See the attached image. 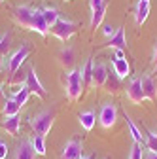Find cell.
<instances>
[{
    "label": "cell",
    "instance_id": "obj_20",
    "mask_svg": "<svg viewBox=\"0 0 157 159\" xmlns=\"http://www.w3.org/2000/svg\"><path fill=\"white\" fill-rule=\"evenodd\" d=\"M2 127H4L11 136H17V134H19V129H21V117H19V116H15V117H6L4 123H2Z\"/></svg>",
    "mask_w": 157,
    "mask_h": 159
},
{
    "label": "cell",
    "instance_id": "obj_16",
    "mask_svg": "<svg viewBox=\"0 0 157 159\" xmlns=\"http://www.w3.org/2000/svg\"><path fill=\"white\" fill-rule=\"evenodd\" d=\"M148 13H150V2L138 0V2H136V8H134V21H136V25H144L146 19H148Z\"/></svg>",
    "mask_w": 157,
    "mask_h": 159
},
{
    "label": "cell",
    "instance_id": "obj_4",
    "mask_svg": "<svg viewBox=\"0 0 157 159\" xmlns=\"http://www.w3.org/2000/svg\"><path fill=\"white\" fill-rule=\"evenodd\" d=\"M76 30H78V25H76L74 21L65 19V17H61V19H59V21L49 29V32H51L55 38H59L61 42H68V40L76 34Z\"/></svg>",
    "mask_w": 157,
    "mask_h": 159
},
{
    "label": "cell",
    "instance_id": "obj_8",
    "mask_svg": "<svg viewBox=\"0 0 157 159\" xmlns=\"http://www.w3.org/2000/svg\"><path fill=\"white\" fill-rule=\"evenodd\" d=\"M83 144L80 138H70L61 152V159H83Z\"/></svg>",
    "mask_w": 157,
    "mask_h": 159
},
{
    "label": "cell",
    "instance_id": "obj_34",
    "mask_svg": "<svg viewBox=\"0 0 157 159\" xmlns=\"http://www.w3.org/2000/svg\"><path fill=\"white\" fill-rule=\"evenodd\" d=\"M151 61H153V65H157V42H155V46H153V55H151Z\"/></svg>",
    "mask_w": 157,
    "mask_h": 159
},
{
    "label": "cell",
    "instance_id": "obj_31",
    "mask_svg": "<svg viewBox=\"0 0 157 159\" xmlns=\"http://www.w3.org/2000/svg\"><path fill=\"white\" fill-rule=\"evenodd\" d=\"M102 32H104V36H108V38H112V36L115 34V29H114L112 25H104V27H102Z\"/></svg>",
    "mask_w": 157,
    "mask_h": 159
},
{
    "label": "cell",
    "instance_id": "obj_26",
    "mask_svg": "<svg viewBox=\"0 0 157 159\" xmlns=\"http://www.w3.org/2000/svg\"><path fill=\"white\" fill-rule=\"evenodd\" d=\"M93 57H89L85 65L82 66V76H83V85H91V76H93Z\"/></svg>",
    "mask_w": 157,
    "mask_h": 159
},
{
    "label": "cell",
    "instance_id": "obj_29",
    "mask_svg": "<svg viewBox=\"0 0 157 159\" xmlns=\"http://www.w3.org/2000/svg\"><path fill=\"white\" fill-rule=\"evenodd\" d=\"M142 148L144 146H140V144H132V148H131V155H129V159H142Z\"/></svg>",
    "mask_w": 157,
    "mask_h": 159
},
{
    "label": "cell",
    "instance_id": "obj_33",
    "mask_svg": "<svg viewBox=\"0 0 157 159\" xmlns=\"http://www.w3.org/2000/svg\"><path fill=\"white\" fill-rule=\"evenodd\" d=\"M142 159H157V152H151V150H146L144 157Z\"/></svg>",
    "mask_w": 157,
    "mask_h": 159
},
{
    "label": "cell",
    "instance_id": "obj_3",
    "mask_svg": "<svg viewBox=\"0 0 157 159\" xmlns=\"http://www.w3.org/2000/svg\"><path fill=\"white\" fill-rule=\"evenodd\" d=\"M29 55H30V44H23L19 49H15V51L6 59V63H4V68L8 70V74L13 76L19 68H21V65L29 59Z\"/></svg>",
    "mask_w": 157,
    "mask_h": 159
},
{
    "label": "cell",
    "instance_id": "obj_27",
    "mask_svg": "<svg viewBox=\"0 0 157 159\" xmlns=\"http://www.w3.org/2000/svg\"><path fill=\"white\" fill-rule=\"evenodd\" d=\"M29 97H30V91H29V89H27L25 85H23L21 89H19V91H15V93L11 95V98H13V101H15V102H17L19 106H23V104H25V102L29 101Z\"/></svg>",
    "mask_w": 157,
    "mask_h": 159
},
{
    "label": "cell",
    "instance_id": "obj_2",
    "mask_svg": "<svg viewBox=\"0 0 157 159\" xmlns=\"http://www.w3.org/2000/svg\"><path fill=\"white\" fill-rule=\"evenodd\" d=\"M53 121H55V112L53 110H42V112H38L36 116H32L29 123H30V127L34 129L36 134L46 136L51 131Z\"/></svg>",
    "mask_w": 157,
    "mask_h": 159
},
{
    "label": "cell",
    "instance_id": "obj_41",
    "mask_svg": "<svg viewBox=\"0 0 157 159\" xmlns=\"http://www.w3.org/2000/svg\"><path fill=\"white\" fill-rule=\"evenodd\" d=\"M155 74H157V70H155Z\"/></svg>",
    "mask_w": 157,
    "mask_h": 159
},
{
    "label": "cell",
    "instance_id": "obj_9",
    "mask_svg": "<svg viewBox=\"0 0 157 159\" xmlns=\"http://www.w3.org/2000/svg\"><path fill=\"white\" fill-rule=\"evenodd\" d=\"M127 98L132 104H142V101H146L144 91H142V84H140V78H132L131 84L127 87Z\"/></svg>",
    "mask_w": 157,
    "mask_h": 159
},
{
    "label": "cell",
    "instance_id": "obj_39",
    "mask_svg": "<svg viewBox=\"0 0 157 159\" xmlns=\"http://www.w3.org/2000/svg\"><path fill=\"white\" fill-rule=\"evenodd\" d=\"M0 2H4V0H0Z\"/></svg>",
    "mask_w": 157,
    "mask_h": 159
},
{
    "label": "cell",
    "instance_id": "obj_36",
    "mask_svg": "<svg viewBox=\"0 0 157 159\" xmlns=\"http://www.w3.org/2000/svg\"><path fill=\"white\" fill-rule=\"evenodd\" d=\"M4 102H6V97H4V93H2V89H0V104L4 106Z\"/></svg>",
    "mask_w": 157,
    "mask_h": 159
},
{
    "label": "cell",
    "instance_id": "obj_38",
    "mask_svg": "<svg viewBox=\"0 0 157 159\" xmlns=\"http://www.w3.org/2000/svg\"><path fill=\"white\" fill-rule=\"evenodd\" d=\"M85 159H91V157H85Z\"/></svg>",
    "mask_w": 157,
    "mask_h": 159
},
{
    "label": "cell",
    "instance_id": "obj_18",
    "mask_svg": "<svg viewBox=\"0 0 157 159\" xmlns=\"http://www.w3.org/2000/svg\"><path fill=\"white\" fill-rule=\"evenodd\" d=\"M40 11H42V15H44V19H46V23L49 25V29L61 19V11H59L55 6H44V8H40Z\"/></svg>",
    "mask_w": 157,
    "mask_h": 159
},
{
    "label": "cell",
    "instance_id": "obj_37",
    "mask_svg": "<svg viewBox=\"0 0 157 159\" xmlns=\"http://www.w3.org/2000/svg\"><path fill=\"white\" fill-rule=\"evenodd\" d=\"M0 66H2V57H0Z\"/></svg>",
    "mask_w": 157,
    "mask_h": 159
},
{
    "label": "cell",
    "instance_id": "obj_13",
    "mask_svg": "<svg viewBox=\"0 0 157 159\" xmlns=\"http://www.w3.org/2000/svg\"><path fill=\"white\" fill-rule=\"evenodd\" d=\"M106 48H112V49H125L127 46V38H125V29L123 27H117L115 29V34L112 38H108V42L104 44Z\"/></svg>",
    "mask_w": 157,
    "mask_h": 159
},
{
    "label": "cell",
    "instance_id": "obj_1",
    "mask_svg": "<svg viewBox=\"0 0 157 159\" xmlns=\"http://www.w3.org/2000/svg\"><path fill=\"white\" fill-rule=\"evenodd\" d=\"M63 84H65V91H66V97L70 101H78L82 97V91H83V76H82V66L80 68H72L70 72H66L63 76Z\"/></svg>",
    "mask_w": 157,
    "mask_h": 159
},
{
    "label": "cell",
    "instance_id": "obj_14",
    "mask_svg": "<svg viewBox=\"0 0 157 159\" xmlns=\"http://www.w3.org/2000/svg\"><path fill=\"white\" fill-rule=\"evenodd\" d=\"M13 159H36V153H34L32 144H30V138H23V140L19 142Z\"/></svg>",
    "mask_w": 157,
    "mask_h": 159
},
{
    "label": "cell",
    "instance_id": "obj_32",
    "mask_svg": "<svg viewBox=\"0 0 157 159\" xmlns=\"http://www.w3.org/2000/svg\"><path fill=\"white\" fill-rule=\"evenodd\" d=\"M6 155H8V144L0 140V159H4Z\"/></svg>",
    "mask_w": 157,
    "mask_h": 159
},
{
    "label": "cell",
    "instance_id": "obj_5",
    "mask_svg": "<svg viewBox=\"0 0 157 159\" xmlns=\"http://www.w3.org/2000/svg\"><path fill=\"white\" fill-rule=\"evenodd\" d=\"M34 13H36V8H34V6H30V4H21V6H17L15 11H13V21H15L19 27L30 30V23H32Z\"/></svg>",
    "mask_w": 157,
    "mask_h": 159
},
{
    "label": "cell",
    "instance_id": "obj_21",
    "mask_svg": "<svg viewBox=\"0 0 157 159\" xmlns=\"http://www.w3.org/2000/svg\"><path fill=\"white\" fill-rule=\"evenodd\" d=\"M19 112H21V106H19L11 97H8L6 102H4V106H2L4 117H15V116H19Z\"/></svg>",
    "mask_w": 157,
    "mask_h": 159
},
{
    "label": "cell",
    "instance_id": "obj_28",
    "mask_svg": "<svg viewBox=\"0 0 157 159\" xmlns=\"http://www.w3.org/2000/svg\"><path fill=\"white\" fill-rule=\"evenodd\" d=\"M146 148L151 152H157V133L155 131H146Z\"/></svg>",
    "mask_w": 157,
    "mask_h": 159
},
{
    "label": "cell",
    "instance_id": "obj_12",
    "mask_svg": "<svg viewBox=\"0 0 157 159\" xmlns=\"http://www.w3.org/2000/svg\"><path fill=\"white\" fill-rule=\"evenodd\" d=\"M140 84H142V91L144 97L150 98V101H157V85H155V80L151 74H144L140 78Z\"/></svg>",
    "mask_w": 157,
    "mask_h": 159
},
{
    "label": "cell",
    "instance_id": "obj_6",
    "mask_svg": "<svg viewBox=\"0 0 157 159\" xmlns=\"http://www.w3.org/2000/svg\"><path fill=\"white\" fill-rule=\"evenodd\" d=\"M25 87L30 91V95H36V97H40V98H46V97H47V93H46L42 82H40V80H38V76H36V68H34V66L29 68V74H27V78H25Z\"/></svg>",
    "mask_w": 157,
    "mask_h": 159
},
{
    "label": "cell",
    "instance_id": "obj_35",
    "mask_svg": "<svg viewBox=\"0 0 157 159\" xmlns=\"http://www.w3.org/2000/svg\"><path fill=\"white\" fill-rule=\"evenodd\" d=\"M115 59H125V53H123V49H115Z\"/></svg>",
    "mask_w": 157,
    "mask_h": 159
},
{
    "label": "cell",
    "instance_id": "obj_7",
    "mask_svg": "<svg viewBox=\"0 0 157 159\" xmlns=\"http://www.w3.org/2000/svg\"><path fill=\"white\" fill-rule=\"evenodd\" d=\"M115 119H117V108L112 102H104L99 114V123L102 129H112L115 125Z\"/></svg>",
    "mask_w": 157,
    "mask_h": 159
},
{
    "label": "cell",
    "instance_id": "obj_30",
    "mask_svg": "<svg viewBox=\"0 0 157 159\" xmlns=\"http://www.w3.org/2000/svg\"><path fill=\"white\" fill-rule=\"evenodd\" d=\"M106 4V0H89V8H91V11H96L99 8H102Z\"/></svg>",
    "mask_w": 157,
    "mask_h": 159
},
{
    "label": "cell",
    "instance_id": "obj_11",
    "mask_svg": "<svg viewBox=\"0 0 157 159\" xmlns=\"http://www.w3.org/2000/svg\"><path fill=\"white\" fill-rule=\"evenodd\" d=\"M30 30L32 32H38L40 36H47L49 34V25L46 23V19H44L40 8H36V13L32 17V23H30Z\"/></svg>",
    "mask_w": 157,
    "mask_h": 159
},
{
    "label": "cell",
    "instance_id": "obj_40",
    "mask_svg": "<svg viewBox=\"0 0 157 159\" xmlns=\"http://www.w3.org/2000/svg\"><path fill=\"white\" fill-rule=\"evenodd\" d=\"M146 2H150V0H146Z\"/></svg>",
    "mask_w": 157,
    "mask_h": 159
},
{
    "label": "cell",
    "instance_id": "obj_22",
    "mask_svg": "<svg viewBox=\"0 0 157 159\" xmlns=\"http://www.w3.org/2000/svg\"><path fill=\"white\" fill-rule=\"evenodd\" d=\"M125 121H127V127H129V131H131V134H132V140H134L136 144H140V146H146V138L142 136V133L138 131V127L132 123V119L127 116V112H125Z\"/></svg>",
    "mask_w": 157,
    "mask_h": 159
},
{
    "label": "cell",
    "instance_id": "obj_23",
    "mask_svg": "<svg viewBox=\"0 0 157 159\" xmlns=\"http://www.w3.org/2000/svg\"><path fill=\"white\" fill-rule=\"evenodd\" d=\"M30 144H32V150H34L36 155H46V136L34 134L30 138Z\"/></svg>",
    "mask_w": 157,
    "mask_h": 159
},
{
    "label": "cell",
    "instance_id": "obj_15",
    "mask_svg": "<svg viewBox=\"0 0 157 159\" xmlns=\"http://www.w3.org/2000/svg\"><path fill=\"white\" fill-rule=\"evenodd\" d=\"M57 59H59V65H61V66L70 68V66L74 65V59H76V55H74V48H72V46H63L61 49H59Z\"/></svg>",
    "mask_w": 157,
    "mask_h": 159
},
{
    "label": "cell",
    "instance_id": "obj_25",
    "mask_svg": "<svg viewBox=\"0 0 157 159\" xmlns=\"http://www.w3.org/2000/svg\"><path fill=\"white\" fill-rule=\"evenodd\" d=\"M119 85H121V78H117V74L115 72H108V78H106V84H104V87L108 89V91H119Z\"/></svg>",
    "mask_w": 157,
    "mask_h": 159
},
{
    "label": "cell",
    "instance_id": "obj_24",
    "mask_svg": "<svg viewBox=\"0 0 157 159\" xmlns=\"http://www.w3.org/2000/svg\"><path fill=\"white\" fill-rule=\"evenodd\" d=\"M106 10H108V2H106L102 8H99L96 11H91V29H99V27H101L102 19H104V15H106Z\"/></svg>",
    "mask_w": 157,
    "mask_h": 159
},
{
    "label": "cell",
    "instance_id": "obj_10",
    "mask_svg": "<svg viewBox=\"0 0 157 159\" xmlns=\"http://www.w3.org/2000/svg\"><path fill=\"white\" fill-rule=\"evenodd\" d=\"M106 78H108V68L104 63H95L93 65V76H91V85L93 87H104L106 84Z\"/></svg>",
    "mask_w": 157,
    "mask_h": 159
},
{
    "label": "cell",
    "instance_id": "obj_17",
    "mask_svg": "<svg viewBox=\"0 0 157 159\" xmlns=\"http://www.w3.org/2000/svg\"><path fill=\"white\" fill-rule=\"evenodd\" d=\"M112 66H114V72L117 74V78L125 80L127 76H131V65L127 63V59H114Z\"/></svg>",
    "mask_w": 157,
    "mask_h": 159
},
{
    "label": "cell",
    "instance_id": "obj_19",
    "mask_svg": "<svg viewBox=\"0 0 157 159\" xmlns=\"http://www.w3.org/2000/svg\"><path fill=\"white\" fill-rule=\"evenodd\" d=\"M78 119H80V125H82L85 131H93V127H95V123H96V116H95L93 110H85V112H82Z\"/></svg>",
    "mask_w": 157,
    "mask_h": 159
}]
</instances>
